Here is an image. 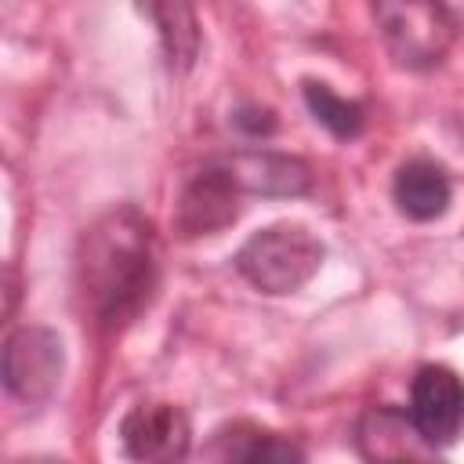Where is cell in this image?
Here are the masks:
<instances>
[{
  "instance_id": "cell-1",
  "label": "cell",
  "mask_w": 464,
  "mask_h": 464,
  "mask_svg": "<svg viewBox=\"0 0 464 464\" xmlns=\"http://www.w3.org/2000/svg\"><path fill=\"white\" fill-rule=\"evenodd\" d=\"M160 283V246L152 221L123 203L105 210L76 246V294L91 323L105 334L134 323Z\"/></svg>"
},
{
  "instance_id": "cell-2",
  "label": "cell",
  "mask_w": 464,
  "mask_h": 464,
  "mask_svg": "<svg viewBox=\"0 0 464 464\" xmlns=\"http://www.w3.org/2000/svg\"><path fill=\"white\" fill-rule=\"evenodd\" d=\"M319 265L323 243L304 225L290 221L254 232L236 254L239 276L261 294H294L319 272Z\"/></svg>"
},
{
  "instance_id": "cell-3",
  "label": "cell",
  "mask_w": 464,
  "mask_h": 464,
  "mask_svg": "<svg viewBox=\"0 0 464 464\" xmlns=\"http://www.w3.org/2000/svg\"><path fill=\"white\" fill-rule=\"evenodd\" d=\"M373 18L402 69L439 65L460 33V22L446 4H373Z\"/></svg>"
},
{
  "instance_id": "cell-4",
  "label": "cell",
  "mask_w": 464,
  "mask_h": 464,
  "mask_svg": "<svg viewBox=\"0 0 464 464\" xmlns=\"http://www.w3.org/2000/svg\"><path fill=\"white\" fill-rule=\"evenodd\" d=\"M65 352L62 337L47 326L11 330L4 341V388L11 399L25 406H40L62 384Z\"/></svg>"
},
{
  "instance_id": "cell-5",
  "label": "cell",
  "mask_w": 464,
  "mask_h": 464,
  "mask_svg": "<svg viewBox=\"0 0 464 464\" xmlns=\"http://www.w3.org/2000/svg\"><path fill=\"white\" fill-rule=\"evenodd\" d=\"M120 446L138 464H181L192 446V428L174 402H138L120 420Z\"/></svg>"
},
{
  "instance_id": "cell-6",
  "label": "cell",
  "mask_w": 464,
  "mask_h": 464,
  "mask_svg": "<svg viewBox=\"0 0 464 464\" xmlns=\"http://www.w3.org/2000/svg\"><path fill=\"white\" fill-rule=\"evenodd\" d=\"M239 185L232 181V174L221 163H207L199 167L178 203H174V228L181 239H196V236H214L221 228H228L239 218Z\"/></svg>"
},
{
  "instance_id": "cell-7",
  "label": "cell",
  "mask_w": 464,
  "mask_h": 464,
  "mask_svg": "<svg viewBox=\"0 0 464 464\" xmlns=\"http://www.w3.org/2000/svg\"><path fill=\"white\" fill-rule=\"evenodd\" d=\"M410 417L435 450L457 442L464 431V381L450 366H420L410 388Z\"/></svg>"
},
{
  "instance_id": "cell-8",
  "label": "cell",
  "mask_w": 464,
  "mask_h": 464,
  "mask_svg": "<svg viewBox=\"0 0 464 464\" xmlns=\"http://www.w3.org/2000/svg\"><path fill=\"white\" fill-rule=\"evenodd\" d=\"M355 446L370 464H439L435 446L399 406H370L355 424Z\"/></svg>"
},
{
  "instance_id": "cell-9",
  "label": "cell",
  "mask_w": 464,
  "mask_h": 464,
  "mask_svg": "<svg viewBox=\"0 0 464 464\" xmlns=\"http://www.w3.org/2000/svg\"><path fill=\"white\" fill-rule=\"evenodd\" d=\"M221 167L232 174L239 192H250V196H304L312 188L308 163L297 156H283V152L246 149V152H232L228 160H221Z\"/></svg>"
},
{
  "instance_id": "cell-10",
  "label": "cell",
  "mask_w": 464,
  "mask_h": 464,
  "mask_svg": "<svg viewBox=\"0 0 464 464\" xmlns=\"http://www.w3.org/2000/svg\"><path fill=\"white\" fill-rule=\"evenodd\" d=\"M210 460L214 464H304V450L290 435H279L250 420H236L214 435Z\"/></svg>"
},
{
  "instance_id": "cell-11",
  "label": "cell",
  "mask_w": 464,
  "mask_h": 464,
  "mask_svg": "<svg viewBox=\"0 0 464 464\" xmlns=\"http://www.w3.org/2000/svg\"><path fill=\"white\" fill-rule=\"evenodd\" d=\"M453 196L450 174L435 160H406L395 170L392 181V199L410 221H435L446 214Z\"/></svg>"
},
{
  "instance_id": "cell-12",
  "label": "cell",
  "mask_w": 464,
  "mask_h": 464,
  "mask_svg": "<svg viewBox=\"0 0 464 464\" xmlns=\"http://www.w3.org/2000/svg\"><path fill=\"white\" fill-rule=\"evenodd\" d=\"M141 14H149L160 29L163 58L170 72H188L199 54V22L188 4H145Z\"/></svg>"
},
{
  "instance_id": "cell-13",
  "label": "cell",
  "mask_w": 464,
  "mask_h": 464,
  "mask_svg": "<svg viewBox=\"0 0 464 464\" xmlns=\"http://www.w3.org/2000/svg\"><path fill=\"white\" fill-rule=\"evenodd\" d=\"M304 105L334 138H355L366 127V109L359 102L341 98L334 87L319 80H304Z\"/></svg>"
},
{
  "instance_id": "cell-14",
  "label": "cell",
  "mask_w": 464,
  "mask_h": 464,
  "mask_svg": "<svg viewBox=\"0 0 464 464\" xmlns=\"http://www.w3.org/2000/svg\"><path fill=\"white\" fill-rule=\"evenodd\" d=\"M232 123L236 130H243L246 138H268L276 130V112L265 109V105H239L232 112Z\"/></svg>"
},
{
  "instance_id": "cell-15",
  "label": "cell",
  "mask_w": 464,
  "mask_h": 464,
  "mask_svg": "<svg viewBox=\"0 0 464 464\" xmlns=\"http://www.w3.org/2000/svg\"><path fill=\"white\" fill-rule=\"evenodd\" d=\"M18 464H62V460H51V457H33V460H18Z\"/></svg>"
}]
</instances>
